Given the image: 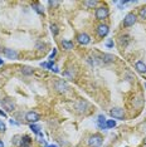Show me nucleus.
I'll use <instances>...</instances> for the list:
<instances>
[{
  "mask_svg": "<svg viewBox=\"0 0 146 147\" xmlns=\"http://www.w3.org/2000/svg\"><path fill=\"white\" fill-rule=\"evenodd\" d=\"M102 142H103V137H102L101 135H98V133L92 135L91 137H89V140H88L89 147H99L102 145Z\"/></svg>",
  "mask_w": 146,
  "mask_h": 147,
  "instance_id": "obj_1",
  "label": "nucleus"
},
{
  "mask_svg": "<svg viewBox=\"0 0 146 147\" xmlns=\"http://www.w3.org/2000/svg\"><path fill=\"white\" fill-rule=\"evenodd\" d=\"M108 14H110V11H108L107 6H98V8L96 9V13H95L97 20H103V19H106L108 16Z\"/></svg>",
  "mask_w": 146,
  "mask_h": 147,
  "instance_id": "obj_2",
  "label": "nucleus"
},
{
  "mask_svg": "<svg viewBox=\"0 0 146 147\" xmlns=\"http://www.w3.org/2000/svg\"><path fill=\"white\" fill-rule=\"evenodd\" d=\"M54 88L59 93H66L69 89V84L63 79H58V81L54 82Z\"/></svg>",
  "mask_w": 146,
  "mask_h": 147,
  "instance_id": "obj_3",
  "label": "nucleus"
},
{
  "mask_svg": "<svg viewBox=\"0 0 146 147\" xmlns=\"http://www.w3.org/2000/svg\"><path fill=\"white\" fill-rule=\"evenodd\" d=\"M1 106L8 112H13L15 109V102L11 98H9V97H5V98L1 99Z\"/></svg>",
  "mask_w": 146,
  "mask_h": 147,
  "instance_id": "obj_4",
  "label": "nucleus"
},
{
  "mask_svg": "<svg viewBox=\"0 0 146 147\" xmlns=\"http://www.w3.org/2000/svg\"><path fill=\"white\" fill-rule=\"evenodd\" d=\"M110 116L115 119H125V111L120 107H115L110 111Z\"/></svg>",
  "mask_w": 146,
  "mask_h": 147,
  "instance_id": "obj_5",
  "label": "nucleus"
},
{
  "mask_svg": "<svg viewBox=\"0 0 146 147\" xmlns=\"http://www.w3.org/2000/svg\"><path fill=\"white\" fill-rule=\"evenodd\" d=\"M136 23V14H134V13H128L127 15L125 16L124 19V26L125 28H128V26H132Z\"/></svg>",
  "mask_w": 146,
  "mask_h": 147,
  "instance_id": "obj_6",
  "label": "nucleus"
},
{
  "mask_svg": "<svg viewBox=\"0 0 146 147\" xmlns=\"http://www.w3.org/2000/svg\"><path fill=\"white\" fill-rule=\"evenodd\" d=\"M77 42L82 45H87L91 43V36L88 34H86V33H81V34L77 35Z\"/></svg>",
  "mask_w": 146,
  "mask_h": 147,
  "instance_id": "obj_7",
  "label": "nucleus"
},
{
  "mask_svg": "<svg viewBox=\"0 0 146 147\" xmlns=\"http://www.w3.org/2000/svg\"><path fill=\"white\" fill-rule=\"evenodd\" d=\"M25 119L29 123H35V122L39 121V115L36 112H34V111H30V112H28L25 115Z\"/></svg>",
  "mask_w": 146,
  "mask_h": 147,
  "instance_id": "obj_8",
  "label": "nucleus"
},
{
  "mask_svg": "<svg viewBox=\"0 0 146 147\" xmlns=\"http://www.w3.org/2000/svg\"><path fill=\"white\" fill-rule=\"evenodd\" d=\"M108 32H110L108 25H106V24H99V25L97 26V34H98V36H101V38H105V36L108 34Z\"/></svg>",
  "mask_w": 146,
  "mask_h": 147,
  "instance_id": "obj_9",
  "label": "nucleus"
},
{
  "mask_svg": "<svg viewBox=\"0 0 146 147\" xmlns=\"http://www.w3.org/2000/svg\"><path fill=\"white\" fill-rule=\"evenodd\" d=\"M135 69L139 73H146V64L144 62H141V61H139V62H136V64H135Z\"/></svg>",
  "mask_w": 146,
  "mask_h": 147,
  "instance_id": "obj_10",
  "label": "nucleus"
},
{
  "mask_svg": "<svg viewBox=\"0 0 146 147\" xmlns=\"http://www.w3.org/2000/svg\"><path fill=\"white\" fill-rule=\"evenodd\" d=\"M4 55L6 58H10V59H16L18 58V53L13 49H4Z\"/></svg>",
  "mask_w": 146,
  "mask_h": 147,
  "instance_id": "obj_11",
  "label": "nucleus"
},
{
  "mask_svg": "<svg viewBox=\"0 0 146 147\" xmlns=\"http://www.w3.org/2000/svg\"><path fill=\"white\" fill-rule=\"evenodd\" d=\"M106 117L103 116V115H99L98 116V121H97V123H98V127L101 129H107V127H106Z\"/></svg>",
  "mask_w": 146,
  "mask_h": 147,
  "instance_id": "obj_12",
  "label": "nucleus"
},
{
  "mask_svg": "<svg viewBox=\"0 0 146 147\" xmlns=\"http://www.w3.org/2000/svg\"><path fill=\"white\" fill-rule=\"evenodd\" d=\"M32 143V138L29 136H23L20 140V147H29Z\"/></svg>",
  "mask_w": 146,
  "mask_h": 147,
  "instance_id": "obj_13",
  "label": "nucleus"
},
{
  "mask_svg": "<svg viewBox=\"0 0 146 147\" xmlns=\"http://www.w3.org/2000/svg\"><path fill=\"white\" fill-rule=\"evenodd\" d=\"M61 44L63 47V49H66V51H71V49H73V42H71V40L63 39V40L61 42Z\"/></svg>",
  "mask_w": 146,
  "mask_h": 147,
  "instance_id": "obj_14",
  "label": "nucleus"
},
{
  "mask_svg": "<svg viewBox=\"0 0 146 147\" xmlns=\"http://www.w3.org/2000/svg\"><path fill=\"white\" fill-rule=\"evenodd\" d=\"M115 59H116V57L112 55V54H103L102 55V61L105 63H112V62H115Z\"/></svg>",
  "mask_w": 146,
  "mask_h": 147,
  "instance_id": "obj_15",
  "label": "nucleus"
},
{
  "mask_svg": "<svg viewBox=\"0 0 146 147\" xmlns=\"http://www.w3.org/2000/svg\"><path fill=\"white\" fill-rule=\"evenodd\" d=\"M30 129H32V131L35 133V135H38L39 137H43L42 132H41V127H39V126L34 125V123H30Z\"/></svg>",
  "mask_w": 146,
  "mask_h": 147,
  "instance_id": "obj_16",
  "label": "nucleus"
},
{
  "mask_svg": "<svg viewBox=\"0 0 146 147\" xmlns=\"http://www.w3.org/2000/svg\"><path fill=\"white\" fill-rule=\"evenodd\" d=\"M22 72H23V74H25V76H30L33 74V68H30V67H24V68L22 69Z\"/></svg>",
  "mask_w": 146,
  "mask_h": 147,
  "instance_id": "obj_17",
  "label": "nucleus"
},
{
  "mask_svg": "<svg viewBox=\"0 0 146 147\" xmlns=\"http://www.w3.org/2000/svg\"><path fill=\"white\" fill-rule=\"evenodd\" d=\"M88 103L87 102H83V101H79V103L77 105V109L78 111H84V107H87Z\"/></svg>",
  "mask_w": 146,
  "mask_h": 147,
  "instance_id": "obj_18",
  "label": "nucleus"
},
{
  "mask_svg": "<svg viewBox=\"0 0 146 147\" xmlns=\"http://www.w3.org/2000/svg\"><path fill=\"white\" fill-rule=\"evenodd\" d=\"M32 6H33V9H35L36 13H39V14H43V9L41 8V5H39L38 3H33Z\"/></svg>",
  "mask_w": 146,
  "mask_h": 147,
  "instance_id": "obj_19",
  "label": "nucleus"
},
{
  "mask_svg": "<svg viewBox=\"0 0 146 147\" xmlns=\"http://www.w3.org/2000/svg\"><path fill=\"white\" fill-rule=\"evenodd\" d=\"M115 126H116L115 119H107V121H106V127H107V128H114Z\"/></svg>",
  "mask_w": 146,
  "mask_h": 147,
  "instance_id": "obj_20",
  "label": "nucleus"
},
{
  "mask_svg": "<svg viewBox=\"0 0 146 147\" xmlns=\"http://www.w3.org/2000/svg\"><path fill=\"white\" fill-rule=\"evenodd\" d=\"M51 32H52V34L55 36V35H57L58 33H59V29H58V26L55 25V24H52V25H51Z\"/></svg>",
  "mask_w": 146,
  "mask_h": 147,
  "instance_id": "obj_21",
  "label": "nucleus"
},
{
  "mask_svg": "<svg viewBox=\"0 0 146 147\" xmlns=\"http://www.w3.org/2000/svg\"><path fill=\"white\" fill-rule=\"evenodd\" d=\"M140 18L141 19H144V20H146V6H142V8L140 9Z\"/></svg>",
  "mask_w": 146,
  "mask_h": 147,
  "instance_id": "obj_22",
  "label": "nucleus"
},
{
  "mask_svg": "<svg viewBox=\"0 0 146 147\" xmlns=\"http://www.w3.org/2000/svg\"><path fill=\"white\" fill-rule=\"evenodd\" d=\"M6 131V126L5 123L3 122V119H0V132H5Z\"/></svg>",
  "mask_w": 146,
  "mask_h": 147,
  "instance_id": "obj_23",
  "label": "nucleus"
},
{
  "mask_svg": "<svg viewBox=\"0 0 146 147\" xmlns=\"http://www.w3.org/2000/svg\"><path fill=\"white\" fill-rule=\"evenodd\" d=\"M84 4L87 6H89V8H95V6L97 5V1H86Z\"/></svg>",
  "mask_w": 146,
  "mask_h": 147,
  "instance_id": "obj_24",
  "label": "nucleus"
},
{
  "mask_svg": "<svg viewBox=\"0 0 146 147\" xmlns=\"http://www.w3.org/2000/svg\"><path fill=\"white\" fill-rule=\"evenodd\" d=\"M57 55V49H53V52L51 53V55H49V59H51V61H53V59H54V57Z\"/></svg>",
  "mask_w": 146,
  "mask_h": 147,
  "instance_id": "obj_25",
  "label": "nucleus"
},
{
  "mask_svg": "<svg viewBox=\"0 0 146 147\" xmlns=\"http://www.w3.org/2000/svg\"><path fill=\"white\" fill-rule=\"evenodd\" d=\"M106 47H107V48H112V47H114V40H112V39H108V40L106 42Z\"/></svg>",
  "mask_w": 146,
  "mask_h": 147,
  "instance_id": "obj_26",
  "label": "nucleus"
},
{
  "mask_svg": "<svg viewBox=\"0 0 146 147\" xmlns=\"http://www.w3.org/2000/svg\"><path fill=\"white\" fill-rule=\"evenodd\" d=\"M49 5H51V6H58L59 3L58 1H49Z\"/></svg>",
  "mask_w": 146,
  "mask_h": 147,
  "instance_id": "obj_27",
  "label": "nucleus"
},
{
  "mask_svg": "<svg viewBox=\"0 0 146 147\" xmlns=\"http://www.w3.org/2000/svg\"><path fill=\"white\" fill-rule=\"evenodd\" d=\"M52 71L54 72V73H58V72H59V69H58V67H53V68H52Z\"/></svg>",
  "mask_w": 146,
  "mask_h": 147,
  "instance_id": "obj_28",
  "label": "nucleus"
},
{
  "mask_svg": "<svg viewBox=\"0 0 146 147\" xmlns=\"http://www.w3.org/2000/svg\"><path fill=\"white\" fill-rule=\"evenodd\" d=\"M0 116H3V117H6V113H5L4 111H1V109H0Z\"/></svg>",
  "mask_w": 146,
  "mask_h": 147,
  "instance_id": "obj_29",
  "label": "nucleus"
},
{
  "mask_svg": "<svg viewBox=\"0 0 146 147\" xmlns=\"http://www.w3.org/2000/svg\"><path fill=\"white\" fill-rule=\"evenodd\" d=\"M10 123H11V125H18V122H15V121H13V119H10Z\"/></svg>",
  "mask_w": 146,
  "mask_h": 147,
  "instance_id": "obj_30",
  "label": "nucleus"
},
{
  "mask_svg": "<svg viewBox=\"0 0 146 147\" xmlns=\"http://www.w3.org/2000/svg\"><path fill=\"white\" fill-rule=\"evenodd\" d=\"M0 147H4V142H3L1 140H0Z\"/></svg>",
  "mask_w": 146,
  "mask_h": 147,
  "instance_id": "obj_31",
  "label": "nucleus"
},
{
  "mask_svg": "<svg viewBox=\"0 0 146 147\" xmlns=\"http://www.w3.org/2000/svg\"><path fill=\"white\" fill-rule=\"evenodd\" d=\"M45 147H58L57 145H49V146H45Z\"/></svg>",
  "mask_w": 146,
  "mask_h": 147,
  "instance_id": "obj_32",
  "label": "nucleus"
},
{
  "mask_svg": "<svg viewBox=\"0 0 146 147\" xmlns=\"http://www.w3.org/2000/svg\"><path fill=\"white\" fill-rule=\"evenodd\" d=\"M3 64H4V61H3V59L0 58V65H3Z\"/></svg>",
  "mask_w": 146,
  "mask_h": 147,
  "instance_id": "obj_33",
  "label": "nucleus"
},
{
  "mask_svg": "<svg viewBox=\"0 0 146 147\" xmlns=\"http://www.w3.org/2000/svg\"><path fill=\"white\" fill-rule=\"evenodd\" d=\"M144 145L146 146V137H145V138H144Z\"/></svg>",
  "mask_w": 146,
  "mask_h": 147,
  "instance_id": "obj_34",
  "label": "nucleus"
},
{
  "mask_svg": "<svg viewBox=\"0 0 146 147\" xmlns=\"http://www.w3.org/2000/svg\"><path fill=\"white\" fill-rule=\"evenodd\" d=\"M145 87H146V84H145Z\"/></svg>",
  "mask_w": 146,
  "mask_h": 147,
  "instance_id": "obj_35",
  "label": "nucleus"
}]
</instances>
